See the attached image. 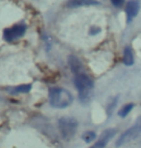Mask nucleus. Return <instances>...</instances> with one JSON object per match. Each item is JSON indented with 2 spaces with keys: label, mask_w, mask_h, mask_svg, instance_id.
I'll return each mask as SVG.
<instances>
[{
  "label": "nucleus",
  "mask_w": 141,
  "mask_h": 148,
  "mask_svg": "<svg viewBox=\"0 0 141 148\" xmlns=\"http://www.w3.org/2000/svg\"><path fill=\"white\" fill-rule=\"evenodd\" d=\"M49 101L54 108L64 109L72 103L73 96L63 88H52L49 90Z\"/></svg>",
  "instance_id": "obj_1"
},
{
  "label": "nucleus",
  "mask_w": 141,
  "mask_h": 148,
  "mask_svg": "<svg viewBox=\"0 0 141 148\" xmlns=\"http://www.w3.org/2000/svg\"><path fill=\"white\" fill-rule=\"evenodd\" d=\"M68 64L69 66L71 69L72 72L77 75H80L82 74V70H83V66H82V63L79 59L76 57V56H69L68 58Z\"/></svg>",
  "instance_id": "obj_7"
},
{
  "label": "nucleus",
  "mask_w": 141,
  "mask_h": 148,
  "mask_svg": "<svg viewBox=\"0 0 141 148\" xmlns=\"http://www.w3.org/2000/svg\"><path fill=\"white\" fill-rule=\"evenodd\" d=\"M78 127V122L73 117H61L59 120V129L61 135L65 140H69L74 137Z\"/></svg>",
  "instance_id": "obj_2"
},
{
  "label": "nucleus",
  "mask_w": 141,
  "mask_h": 148,
  "mask_svg": "<svg viewBox=\"0 0 141 148\" xmlns=\"http://www.w3.org/2000/svg\"><path fill=\"white\" fill-rule=\"evenodd\" d=\"M32 86L30 84H27V85H22V86H19L16 88V92H23V93H26V92H29V90H31Z\"/></svg>",
  "instance_id": "obj_12"
},
{
  "label": "nucleus",
  "mask_w": 141,
  "mask_h": 148,
  "mask_svg": "<svg viewBox=\"0 0 141 148\" xmlns=\"http://www.w3.org/2000/svg\"><path fill=\"white\" fill-rule=\"evenodd\" d=\"M116 105H117V98L113 99V101H112V102H110V104H108V109H107V112H108V115H110L111 114H112V112H113V110H114V108L116 107Z\"/></svg>",
  "instance_id": "obj_14"
},
{
  "label": "nucleus",
  "mask_w": 141,
  "mask_h": 148,
  "mask_svg": "<svg viewBox=\"0 0 141 148\" xmlns=\"http://www.w3.org/2000/svg\"><path fill=\"white\" fill-rule=\"evenodd\" d=\"M123 62H124V64L128 66H133L134 63V51L130 46H127L124 49V58H123Z\"/></svg>",
  "instance_id": "obj_8"
},
{
  "label": "nucleus",
  "mask_w": 141,
  "mask_h": 148,
  "mask_svg": "<svg viewBox=\"0 0 141 148\" xmlns=\"http://www.w3.org/2000/svg\"><path fill=\"white\" fill-rule=\"evenodd\" d=\"M91 148H94V147H91Z\"/></svg>",
  "instance_id": "obj_17"
},
{
  "label": "nucleus",
  "mask_w": 141,
  "mask_h": 148,
  "mask_svg": "<svg viewBox=\"0 0 141 148\" xmlns=\"http://www.w3.org/2000/svg\"><path fill=\"white\" fill-rule=\"evenodd\" d=\"M112 4L116 6V7H118V6H121L123 4V1H112Z\"/></svg>",
  "instance_id": "obj_16"
},
{
  "label": "nucleus",
  "mask_w": 141,
  "mask_h": 148,
  "mask_svg": "<svg viewBox=\"0 0 141 148\" xmlns=\"http://www.w3.org/2000/svg\"><path fill=\"white\" fill-rule=\"evenodd\" d=\"M74 83L75 86L77 88V90H79V93H80V98L81 100L87 99V96H89V90L93 88V81L90 79V77H89L86 74H80V75H77L74 79Z\"/></svg>",
  "instance_id": "obj_3"
},
{
  "label": "nucleus",
  "mask_w": 141,
  "mask_h": 148,
  "mask_svg": "<svg viewBox=\"0 0 141 148\" xmlns=\"http://www.w3.org/2000/svg\"><path fill=\"white\" fill-rule=\"evenodd\" d=\"M139 12V3L137 1H129L126 5V13H127V20L130 23L137 16Z\"/></svg>",
  "instance_id": "obj_6"
},
{
  "label": "nucleus",
  "mask_w": 141,
  "mask_h": 148,
  "mask_svg": "<svg viewBox=\"0 0 141 148\" xmlns=\"http://www.w3.org/2000/svg\"><path fill=\"white\" fill-rule=\"evenodd\" d=\"M95 138H96V134L92 131H87L83 135V140L86 141L87 143H91Z\"/></svg>",
  "instance_id": "obj_11"
},
{
  "label": "nucleus",
  "mask_w": 141,
  "mask_h": 148,
  "mask_svg": "<svg viewBox=\"0 0 141 148\" xmlns=\"http://www.w3.org/2000/svg\"><path fill=\"white\" fill-rule=\"evenodd\" d=\"M96 4H99V3L96 1H71L68 3V6L71 8H77L82 5H96Z\"/></svg>",
  "instance_id": "obj_9"
},
{
  "label": "nucleus",
  "mask_w": 141,
  "mask_h": 148,
  "mask_svg": "<svg viewBox=\"0 0 141 148\" xmlns=\"http://www.w3.org/2000/svg\"><path fill=\"white\" fill-rule=\"evenodd\" d=\"M133 109H134V104L130 103V104H127V105H125L124 107H122L121 110L119 111L118 114L121 117H126L129 114H130L131 111L133 110Z\"/></svg>",
  "instance_id": "obj_10"
},
{
  "label": "nucleus",
  "mask_w": 141,
  "mask_h": 148,
  "mask_svg": "<svg viewBox=\"0 0 141 148\" xmlns=\"http://www.w3.org/2000/svg\"><path fill=\"white\" fill-rule=\"evenodd\" d=\"M133 129L134 130V132L136 133L137 136H140L141 135V115L137 118L136 124L133 126Z\"/></svg>",
  "instance_id": "obj_13"
},
{
  "label": "nucleus",
  "mask_w": 141,
  "mask_h": 148,
  "mask_svg": "<svg viewBox=\"0 0 141 148\" xmlns=\"http://www.w3.org/2000/svg\"><path fill=\"white\" fill-rule=\"evenodd\" d=\"M100 31H101V29L100 28H92L91 30H90V32H89V34L90 35H96V34H98V33H100Z\"/></svg>",
  "instance_id": "obj_15"
},
{
  "label": "nucleus",
  "mask_w": 141,
  "mask_h": 148,
  "mask_svg": "<svg viewBox=\"0 0 141 148\" xmlns=\"http://www.w3.org/2000/svg\"><path fill=\"white\" fill-rule=\"evenodd\" d=\"M116 134L115 129H107L102 133V135L100 136L98 141L95 143L94 148H105V146L108 143L111 138H112Z\"/></svg>",
  "instance_id": "obj_5"
},
{
  "label": "nucleus",
  "mask_w": 141,
  "mask_h": 148,
  "mask_svg": "<svg viewBox=\"0 0 141 148\" xmlns=\"http://www.w3.org/2000/svg\"><path fill=\"white\" fill-rule=\"evenodd\" d=\"M26 32L25 24H17L13 27L5 29L4 30V38L7 41H12L22 37Z\"/></svg>",
  "instance_id": "obj_4"
}]
</instances>
